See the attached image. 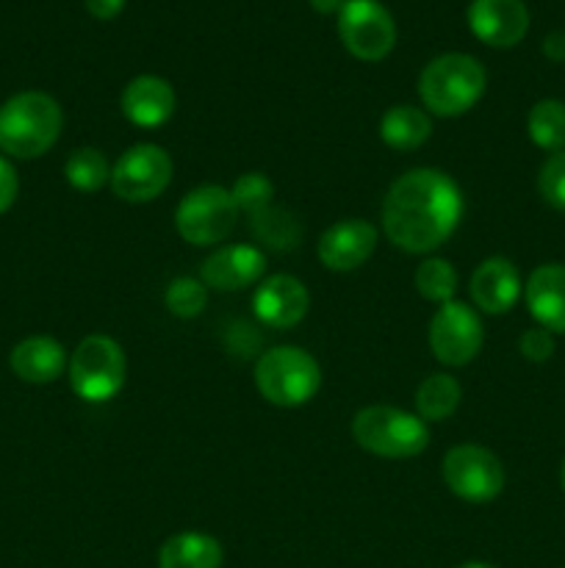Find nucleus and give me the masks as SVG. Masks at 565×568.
I'll return each instance as SVG.
<instances>
[{"label":"nucleus","instance_id":"bb28decb","mask_svg":"<svg viewBox=\"0 0 565 568\" xmlns=\"http://www.w3.org/2000/svg\"><path fill=\"white\" fill-rule=\"evenodd\" d=\"M164 305L177 320H194L208 308V286L199 277H175L166 286Z\"/></svg>","mask_w":565,"mask_h":568},{"label":"nucleus","instance_id":"7c9ffc66","mask_svg":"<svg viewBox=\"0 0 565 568\" xmlns=\"http://www.w3.org/2000/svg\"><path fill=\"white\" fill-rule=\"evenodd\" d=\"M17 192H20V181H17L14 166L0 155V214H6L14 205Z\"/></svg>","mask_w":565,"mask_h":568},{"label":"nucleus","instance_id":"f8f14e48","mask_svg":"<svg viewBox=\"0 0 565 568\" xmlns=\"http://www.w3.org/2000/svg\"><path fill=\"white\" fill-rule=\"evenodd\" d=\"M310 308V292L299 277L271 275L255 286L253 294V311L255 320L260 325L271 327V331H291L299 322L308 316Z\"/></svg>","mask_w":565,"mask_h":568},{"label":"nucleus","instance_id":"6ab92c4d","mask_svg":"<svg viewBox=\"0 0 565 568\" xmlns=\"http://www.w3.org/2000/svg\"><path fill=\"white\" fill-rule=\"evenodd\" d=\"M66 349L64 344L55 342L50 336H31L22 338L9 355V366L20 381L33 383V386H44V383L59 381L66 372Z\"/></svg>","mask_w":565,"mask_h":568},{"label":"nucleus","instance_id":"f257e3e1","mask_svg":"<svg viewBox=\"0 0 565 568\" xmlns=\"http://www.w3.org/2000/svg\"><path fill=\"white\" fill-rule=\"evenodd\" d=\"M463 220V192L441 170L419 166L388 189L382 200V233L410 255H430L449 242Z\"/></svg>","mask_w":565,"mask_h":568},{"label":"nucleus","instance_id":"20e7f679","mask_svg":"<svg viewBox=\"0 0 565 568\" xmlns=\"http://www.w3.org/2000/svg\"><path fill=\"white\" fill-rule=\"evenodd\" d=\"M255 388L277 408H299L310 403L321 388V366L308 349L280 344L255 361Z\"/></svg>","mask_w":565,"mask_h":568},{"label":"nucleus","instance_id":"dca6fc26","mask_svg":"<svg viewBox=\"0 0 565 568\" xmlns=\"http://www.w3.org/2000/svg\"><path fill=\"white\" fill-rule=\"evenodd\" d=\"M469 292L480 314L502 316L518 303V297L524 294V283H521V272L513 261L493 255V258H485L476 266L474 275H471Z\"/></svg>","mask_w":565,"mask_h":568},{"label":"nucleus","instance_id":"473e14b6","mask_svg":"<svg viewBox=\"0 0 565 568\" xmlns=\"http://www.w3.org/2000/svg\"><path fill=\"white\" fill-rule=\"evenodd\" d=\"M543 55L548 61H557L563 64L565 61V31H552L546 39H543Z\"/></svg>","mask_w":565,"mask_h":568},{"label":"nucleus","instance_id":"c9c22d12","mask_svg":"<svg viewBox=\"0 0 565 568\" xmlns=\"http://www.w3.org/2000/svg\"><path fill=\"white\" fill-rule=\"evenodd\" d=\"M559 486H563L565 491V458H563V466H559Z\"/></svg>","mask_w":565,"mask_h":568},{"label":"nucleus","instance_id":"39448f33","mask_svg":"<svg viewBox=\"0 0 565 568\" xmlns=\"http://www.w3.org/2000/svg\"><path fill=\"white\" fill-rule=\"evenodd\" d=\"M352 438L369 455L388 460L415 458L430 444V427L419 414L393 408V405H369L352 419Z\"/></svg>","mask_w":565,"mask_h":568},{"label":"nucleus","instance_id":"aec40b11","mask_svg":"<svg viewBox=\"0 0 565 568\" xmlns=\"http://www.w3.org/2000/svg\"><path fill=\"white\" fill-rule=\"evenodd\" d=\"M432 136V116L410 103L391 105L380 120V139L397 153H413Z\"/></svg>","mask_w":565,"mask_h":568},{"label":"nucleus","instance_id":"ddd939ff","mask_svg":"<svg viewBox=\"0 0 565 568\" xmlns=\"http://www.w3.org/2000/svg\"><path fill=\"white\" fill-rule=\"evenodd\" d=\"M264 272V250L255 244H225L199 264V281L208 286V292H242L260 283Z\"/></svg>","mask_w":565,"mask_h":568},{"label":"nucleus","instance_id":"4468645a","mask_svg":"<svg viewBox=\"0 0 565 568\" xmlns=\"http://www.w3.org/2000/svg\"><path fill=\"white\" fill-rule=\"evenodd\" d=\"M377 227L371 222L360 220H338L327 227L316 244L321 266L330 272H355L374 255L377 250Z\"/></svg>","mask_w":565,"mask_h":568},{"label":"nucleus","instance_id":"1a4fd4ad","mask_svg":"<svg viewBox=\"0 0 565 568\" xmlns=\"http://www.w3.org/2000/svg\"><path fill=\"white\" fill-rule=\"evenodd\" d=\"M338 37L358 61H382L397 48V22L380 0H347L338 11Z\"/></svg>","mask_w":565,"mask_h":568},{"label":"nucleus","instance_id":"a878e982","mask_svg":"<svg viewBox=\"0 0 565 568\" xmlns=\"http://www.w3.org/2000/svg\"><path fill=\"white\" fill-rule=\"evenodd\" d=\"M413 283L415 292H419L427 303L443 305L454 300V292H458V272H454V266L449 264L446 258L430 255V258H424L415 266Z\"/></svg>","mask_w":565,"mask_h":568},{"label":"nucleus","instance_id":"c756f323","mask_svg":"<svg viewBox=\"0 0 565 568\" xmlns=\"http://www.w3.org/2000/svg\"><path fill=\"white\" fill-rule=\"evenodd\" d=\"M518 349L526 361H532V364H546L554 355V333H548L546 327L541 325L530 327V331L521 333Z\"/></svg>","mask_w":565,"mask_h":568},{"label":"nucleus","instance_id":"412c9836","mask_svg":"<svg viewBox=\"0 0 565 568\" xmlns=\"http://www.w3.org/2000/svg\"><path fill=\"white\" fill-rule=\"evenodd\" d=\"M222 544L208 532L186 530L166 538L158 552V568H222Z\"/></svg>","mask_w":565,"mask_h":568},{"label":"nucleus","instance_id":"a211bd4d","mask_svg":"<svg viewBox=\"0 0 565 568\" xmlns=\"http://www.w3.org/2000/svg\"><path fill=\"white\" fill-rule=\"evenodd\" d=\"M530 316L554 336H565V264H543L524 286Z\"/></svg>","mask_w":565,"mask_h":568},{"label":"nucleus","instance_id":"f03ea898","mask_svg":"<svg viewBox=\"0 0 565 568\" xmlns=\"http://www.w3.org/2000/svg\"><path fill=\"white\" fill-rule=\"evenodd\" d=\"M64 111L48 92H20L0 105V150L31 161L48 153L61 136Z\"/></svg>","mask_w":565,"mask_h":568},{"label":"nucleus","instance_id":"f704fd0d","mask_svg":"<svg viewBox=\"0 0 565 568\" xmlns=\"http://www.w3.org/2000/svg\"><path fill=\"white\" fill-rule=\"evenodd\" d=\"M458 568H499V566H493V564H480V560H471V564H463V566H458Z\"/></svg>","mask_w":565,"mask_h":568},{"label":"nucleus","instance_id":"9b49d317","mask_svg":"<svg viewBox=\"0 0 565 568\" xmlns=\"http://www.w3.org/2000/svg\"><path fill=\"white\" fill-rule=\"evenodd\" d=\"M482 342H485V327L480 311L460 300L438 305L430 320V349L438 364L452 369L471 364L480 355Z\"/></svg>","mask_w":565,"mask_h":568},{"label":"nucleus","instance_id":"72a5a7b5","mask_svg":"<svg viewBox=\"0 0 565 568\" xmlns=\"http://www.w3.org/2000/svg\"><path fill=\"white\" fill-rule=\"evenodd\" d=\"M310 9L316 11V14H338V11L343 9V3L347 0H308Z\"/></svg>","mask_w":565,"mask_h":568},{"label":"nucleus","instance_id":"2f4dec72","mask_svg":"<svg viewBox=\"0 0 565 568\" xmlns=\"http://www.w3.org/2000/svg\"><path fill=\"white\" fill-rule=\"evenodd\" d=\"M125 3L127 0H83V6H86L94 20H114V17L122 14Z\"/></svg>","mask_w":565,"mask_h":568},{"label":"nucleus","instance_id":"6e6552de","mask_svg":"<svg viewBox=\"0 0 565 568\" xmlns=\"http://www.w3.org/2000/svg\"><path fill=\"white\" fill-rule=\"evenodd\" d=\"M443 483L458 499L471 505L493 503L504 491V466L496 453L480 444H458L443 455Z\"/></svg>","mask_w":565,"mask_h":568},{"label":"nucleus","instance_id":"2eb2a0df","mask_svg":"<svg viewBox=\"0 0 565 568\" xmlns=\"http://www.w3.org/2000/svg\"><path fill=\"white\" fill-rule=\"evenodd\" d=\"M469 28L487 48L507 50L524 42L530 31V11L524 0H471Z\"/></svg>","mask_w":565,"mask_h":568},{"label":"nucleus","instance_id":"cd10ccee","mask_svg":"<svg viewBox=\"0 0 565 568\" xmlns=\"http://www.w3.org/2000/svg\"><path fill=\"white\" fill-rule=\"evenodd\" d=\"M230 197L236 203L238 211L244 214H255V211L271 205L275 197V183L264 175V172H244L236 178V183L230 186Z\"/></svg>","mask_w":565,"mask_h":568},{"label":"nucleus","instance_id":"393cba45","mask_svg":"<svg viewBox=\"0 0 565 568\" xmlns=\"http://www.w3.org/2000/svg\"><path fill=\"white\" fill-rule=\"evenodd\" d=\"M66 183H70L75 192L94 194L111 183V164L105 159L103 150L97 148H78L72 150L70 159L64 164Z\"/></svg>","mask_w":565,"mask_h":568},{"label":"nucleus","instance_id":"4be33fe9","mask_svg":"<svg viewBox=\"0 0 565 568\" xmlns=\"http://www.w3.org/2000/svg\"><path fill=\"white\" fill-rule=\"evenodd\" d=\"M463 403V386L446 372L427 375L415 388V414L424 422H446Z\"/></svg>","mask_w":565,"mask_h":568},{"label":"nucleus","instance_id":"b1692460","mask_svg":"<svg viewBox=\"0 0 565 568\" xmlns=\"http://www.w3.org/2000/svg\"><path fill=\"white\" fill-rule=\"evenodd\" d=\"M526 133L532 144L546 153H559L565 150V103L563 100H537L526 116Z\"/></svg>","mask_w":565,"mask_h":568},{"label":"nucleus","instance_id":"5701e85b","mask_svg":"<svg viewBox=\"0 0 565 568\" xmlns=\"http://www.w3.org/2000/svg\"><path fill=\"white\" fill-rule=\"evenodd\" d=\"M249 231L260 244L280 250V253L294 250L302 239V225H299L297 216L286 209H277V205H266V209L249 214Z\"/></svg>","mask_w":565,"mask_h":568},{"label":"nucleus","instance_id":"c85d7f7f","mask_svg":"<svg viewBox=\"0 0 565 568\" xmlns=\"http://www.w3.org/2000/svg\"><path fill=\"white\" fill-rule=\"evenodd\" d=\"M537 192L552 209L565 211V150L552 153L537 172Z\"/></svg>","mask_w":565,"mask_h":568},{"label":"nucleus","instance_id":"0eeeda50","mask_svg":"<svg viewBox=\"0 0 565 568\" xmlns=\"http://www.w3.org/2000/svg\"><path fill=\"white\" fill-rule=\"evenodd\" d=\"M236 222L238 209L230 197V189L216 183L192 189L175 211L177 233L192 247H216L230 236Z\"/></svg>","mask_w":565,"mask_h":568},{"label":"nucleus","instance_id":"423d86ee","mask_svg":"<svg viewBox=\"0 0 565 568\" xmlns=\"http://www.w3.org/2000/svg\"><path fill=\"white\" fill-rule=\"evenodd\" d=\"M70 386L83 403H109L122 392L127 381V358L120 342L94 333L75 347L66 364Z\"/></svg>","mask_w":565,"mask_h":568},{"label":"nucleus","instance_id":"7ed1b4c3","mask_svg":"<svg viewBox=\"0 0 565 568\" xmlns=\"http://www.w3.org/2000/svg\"><path fill=\"white\" fill-rule=\"evenodd\" d=\"M487 87V72L474 55H435L419 75V98L427 114L460 116L474 109Z\"/></svg>","mask_w":565,"mask_h":568},{"label":"nucleus","instance_id":"f3484780","mask_svg":"<svg viewBox=\"0 0 565 568\" xmlns=\"http://www.w3.org/2000/svg\"><path fill=\"white\" fill-rule=\"evenodd\" d=\"M120 109L136 128H161L177 109L175 89L161 75H136L122 89Z\"/></svg>","mask_w":565,"mask_h":568},{"label":"nucleus","instance_id":"9d476101","mask_svg":"<svg viewBox=\"0 0 565 568\" xmlns=\"http://www.w3.org/2000/svg\"><path fill=\"white\" fill-rule=\"evenodd\" d=\"M172 172H175V164L170 153L161 144L142 142L127 148L116 159V164L111 166L109 186L122 203H150L166 192Z\"/></svg>","mask_w":565,"mask_h":568}]
</instances>
